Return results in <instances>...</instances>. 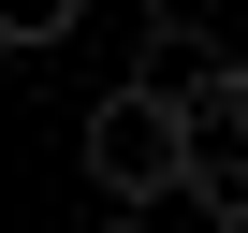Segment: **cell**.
I'll return each instance as SVG.
<instances>
[{
	"label": "cell",
	"mask_w": 248,
	"mask_h": 233,
	"mask_svg": "<svg viewBox=\"0 0 248 233\" xmlns=\"http://www.w3.org/2000/svg\"><path fill=\"white\" fill-rule=\"evenodd\" d=\"M117 233H146V218H132V204H117Z\"/></svg>",
	"instance_id": "obj_4"
},
{
	"label": "cell",
	"mask_w": 248,
	"mask_h": 233,
	"mask_svg": "<svg viewBox=\"0 0 248 233\" xmlns=\"http://www.w3.org/2000/svg\"><path fill=\"white\" fill-rule=\"evenodd\" d=\"M0 73H15V44H0Z\"/></svg>",
	"instance_id": "obj_5"
},
{
	"label": "cell",
	"mask_w": 248,
	"mask_h": 233,
	"mask_svg": "<svg viewBox=\"0 0 248 233\" xmlns=\"http://www.w3.org/2000/svg\"><path fill=\"white\" fill-rule=\"evenodd\" d=\"M204 218H219V233H248V204H204Z\"/></svg>",
	"instance_id": "obj_3"
},
{
	"label": "cell",
	"mask_w": 248,
	"mask_h": 233,
	"mask_svg": "<svg viewBox=\"0 0 248 233\" xmlns=\"http://www.w3.org/2000/svg\"><path fill=\"white\" fill-rule=\"evenodd\" d=\"M88 175H102L117 204H161V189H175V102H161L146 73H117V87L88 102Z\"/></svg>",
	"instance_id": "obj_1"
},
{
	"label": "cell",
	"mask_w": 248,
	"mask_h": 233,
	"mask_svg": "<svg viewBox=\"0 0 248 233\" xmlns=\"http://www.w3.org/2000/svg\"><path fill=\"white\" fill-rule=\"evenodd\" d=\"M73 29H88V0H0V44H15V58L30 44H73Z\"/></svg>",
	"instance_id": "obj_2"
}]
</instances>
